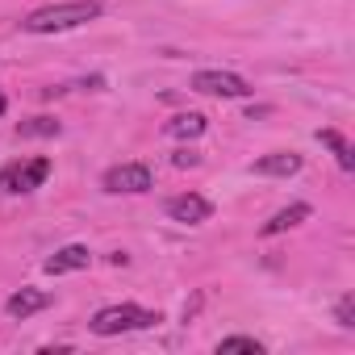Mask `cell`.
<instances>
[{
    "label": "cell",
    "instance_id": "2e32d148",
    "mask_svg": "<svg viewBox=\"0 0 355 355\" xmlns=\"http://www.w3.org/2000/svg\"><path fill=\"white\" fill-rule=\"evenodd\" d=\"M171 163H175V167H197V163H201V155H197V150H175V155H171Z\"/></svg>",
    "mask_w": 355,
    "mask_h": 355
},
{
    "label": "cell",
    "instance_id": "9c48e42d",
    "mask_svg": "<svg viewBox=\"0 0 355 355\" xmlns=\"http://www.w3.org/2000/svg\"><path fill=\"white\" fill-rule=\"evenodd\" d=\"M255 171H259V175H297V171H301V155H293V150H272V155L255 159Z\"/></svg>",
    "mask_w": 355,
    "mask_h": 355
},
{
    "label": "cell",
    "instance_id": "30bf717a",
    "mask_svg": "<svg viewBox=\"0 0 355 355\" xmlns=\"http://www.w3.org/2000/svg\"><path fill=\"white\" fill-rule=\"evenodd\" d=\"M205 125H209V117H205V113H175L163 130H167V138H201V134H205Z\"/></svg>",
    "mask_w": 355,
    "mask_h": 355
},
{
    "label": "cell",
    "instance_id": "277c9868",
    "mask_svg": "<svg viewBox=\"0 0 355 355\" xmlns=\"http://www.w3.org/2000/svg\"><path fill=\"white\" fill-rule=\"evenodd\" d=\"M189 88L201 92V96H226V101L251 96V84H247L243 76H234V71H197V76L189 80Z\"/></svg>",
    "mask_w": 355,
    "mask_h": 355
},
{
    "label": "cell",
    "instance_id": "e0dca14e",
    "mask_svg": "<svg viewBox=\"0 0 355 355\" xmlns=\"http://www.w3.org/2000/svg\"><path fill=\"white\" fill-rule=\"evenodd\" d=\"M5 109H9V101H5V92H0V117H5Z\"/></svg>",
    "mask_w": 355,
    "mask_h": 355
},
{
    "label": "cell",
    "instance_id": "9a60e30c",
    "mask_svg": "<svg viewBox=\"0 0 355 355\" xmlns=\"http://www.w3.org/2000/svg\"><path fill=\"white\" fill-rule=\"evenodd\" d=\"M334 318H338V326H355V322H351V318H355V297H351V293H347V297L338 301V309H334Z\"/></svg>",
    "mask_w": 355,
    "mask_h": 355
},
{
    "label": "cell",
    "instance_id": "4fadbf2b",
    "mask_svg": "<svg viewBox=\"0 0 355 355\" xmlns=\"http://www.w3.org/2000/svg\"><path fill=\"white\" fill-rule=\"evenodd\" d=\"M63 125L55 121V117H30V121H21L17 125V138H55Z\"/></svg>",
    "mask_w": 355,
    "mask_h": 355
},
{
    "label": "cell",
    "instance_id": "7c38bea8",
    "mask_svg": "<svg viewBox=\"0 0 355 355\" xmlns=\"http://www.w3.org/2000/svg\"><path fill=\"white\" fill-rule=\"evenodd\" d=\"M309 218V205H288V209H280L272 222H263V234L272 239V234H284V230H293V226H301Z\"/></svg>",
    "mask_w": 355,
    "mask_h": 355
},
{
    "label": "cell",
    "instance_id": "6da1fadb",
    "mask_svg": "<svg viewBox=\"0 0 355 355\" xmlns=\"http://www.w3.org/2000/svg\"><path fill=\"white\" fill-rule=\"evenodd\" d=\"M96 17H101V0H59V5L34 9L21 21V30L26 34H67V30H80Z\"/></svg>",
    "mask_w": 355,
    "mask_h": 355
},
{
    "label": "cell",
    "instance_id": "7a4b0ae2",
    "mask_svg": "<svg viewBox=\"0 0 355 355\" xmlns=\"http://www.w3.org/2000/svg\"><path fill=\"white\" fill-rule=\"evenodd\" d=\"M163 318H159V309H142V305H105V309H96L92 313V322H88V330L92 334H101V338H113V334H134V330H150V326H159Z\"/></svg>",
    "mask_w": 355,
    "mask_h": 355
},
{
    "label": "cell",
    "instance_id": "5bb4252c",
    "mask_svg": "<svg viewBox=\"0 0 355 355\" xmlns=\"http://www.w3.org/2000/svg\"><path fill=\"white\" fill-rule=\"evenodd\" d=\"M218 351H251V355H259V351H263V343H259V338H251V334H230V338H222V343H218Z\"/></svg>",
    "mask_w": 355,
    "mask_h": 355
},
{
    "label": "cell",
    "instance_id": "3957f363",
    "mask_svg": "<svg viewBox=\"0 0 355 355\" xmlns=\"http://www.w3.org/2000/svg\"><path fill=\"white\" fill-rule=\"evenodd\" d=\"M46 175H51V159H42V155L38 159H13V163L0 167V193H9V197L34 193L46 184Z\"/></svg>",
    "mask_w": 355,
    "mask_h": 355
},
{
    "label": "cell",
    "instance_id": "5b68a950",
    "mask_svg": "<svg viewBox=\"0 0 355 355\" xmlns=\"http://www.w3.org/2000/svg\"><path fill=\"white\" fill-rule=\"evenodd\" d=\"M105 193H150V167L146 163H117L105 171Z\"/></svg>",
    "mask_w": 355,
    "mask_h": 355
},
{
    "label": "cell",
    "instance_id": "52a82bcc",
    "mask_svg": "<svg viewBox=\"0 0 355 355\" xmlns=\"http://www.w3.org/2000/svg\"><path fill=\"white\" fill-rule=\"evenodd\" d=\"M92 263V251L88 247H80V243H71V247H59L42 268L51 272V276H63V272H84Z\"/></svg>",
    "mask_w": 355,
    "mask_h": 355
},
{
    "label": "cell",
    "instance_id": "8fae6325",
    "mask_svg": "<svg viewBox=\"0 0 355 355\" xmlns=\"http://www.w3.org/2000/svg\"><path fill=\"white\" fill-rule=\"evenodd\" d=\"M318 142L334 150V159H338V167H343V171H355V155H351V142H347L338 130H318Z\"/></svg>",
    "mask_w": 355,
    "mask_h": 355
},
{
    "label": "cell",
    "instance_id": "ba28073f",
    "mask_svg": "<svg viewBox=\"0 0 355 355\" xmlns=\"http://www.w3.org/2000/svg\"><path fill=\"white\" fill-rule=\"evenodd\" d=\"M51 305V293H42V288H21V293H13L9 297V318H17V322H26V318H34V313H42Z\"/></svg>",
    "mask_w": 355,
    "mask_h": 355
},
{
    "label": "cell",
    "instance_id": "8992f818",
    "mask_svg": "<svg viewBox=\"0 0 355 355\" xmlns=\"http://www.w3.org/2000/svg\"><path fill=\"white\" fill-rule=\"evenodd\" d=\"M163 209H167L171 222H180V226H201V222L214 218V205H209L201 193H180V197H171Z\"/></svg>",
    "mask_w": 355,
    "mask_h": 355
}]
</instances>
